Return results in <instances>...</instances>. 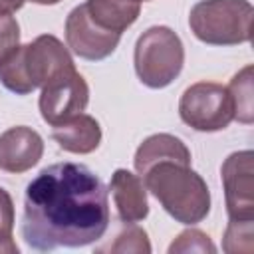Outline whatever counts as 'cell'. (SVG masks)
Instances as JSON below:
<instances>
[{"label": "cell", "instance_id": "cell-7", "mask_svg": "<svg viewBox=\"0 0 254 254\" xmlns=\"http://www.w3.org/2000/svg\"><path fill=\"white\" fill-rule=\"evenodd\" d=\"M89 103V87L83 75L75 69L69 67L56 77H52L40 93V113L42 119L56 127L79 113Z\"/></svg>", "mask_w": 254, "mask_h": 254}, {"label": "cell", "instance_id": "cell-5", "mask_svg": "<svg viewBox=\"0 0 254 254\" xmlns=\"http://www.w3.org/2000/svg\"><path fill=\"white\" fill-rule=\"evenodd\" d=\"M135 71L143 85L161 89L171 85L185 64L181 38L167 26H151L135 44Z\"/></svg>", "mask_w": 254, "mask_h": 254}, {"label": "cell", "instance_id": "cell-3", "mask_svg": "<svg viewBox=\"0 0 254 254\" xmlns=\"http://www.w3.org/2000/svg\"><path fill=\"white\" fill-rule=\"evenodd\" d=\"M69 67L75 65L67 48L56 36L44 34L26 46L14 48L0 62V81L12 93L28 95Z\"/></svg>", "mask_w": 254, "mask_h": 254}, {"label": "cell", "instance_id": "cell-21", "mask_svg": "<svg viewBox=\"0 0 254 254\" xmlns=\"http://www.w3.org/2000/svg\"><path fill=\"white\" fill-rule=\"evenodd\" d=\"M26 0H0V14H12L14 10H20Z\"/></svg>", "mask_w": 254, "mask_h": 254}, {"label": "cell", "instance_id": "cell-13", "mask_svg": "<svg viewBox=\"0 0 254 254\" xmlns=\"http://www.w3.org/2000/svg\"><path fill=\"white\" fill-rule=\"evenodd\" d=\"M161 161H179V163L190 165V151L179 137L169 135V133H157V135L147 137L139 145L135 159H133L135 171L139 175H145L149 167Z\"/></svg>", "mask_w": 254, "mask_h": 254}, {"label": "cell", "instance_id": "cell-18", "mask_svg": "<svg viewBox=\"0 0 254 254\" xmlns=\"http://www.w3.org/2000/svg\"><path fill=\"white\" fill-rule=\"evenodd\" d=\"M109 252H145L149 254L151 252V244H149V238H147V232L139 226H127L123 232L117 234L115 242L107 248Z\"/></svg>", "mask_w": 254, "mask_h": 254}, {"label": "cell", "instance_id": "cell-16", "mask_svg": "<svg viewBox=\"0 0 254 254\" xmlns=\"http://www.w3.org/2000/svg\"><path fill=\"white\" fill-rule=\"evenodd\" d=\"M14 230V202L6 189L0 187V254H16L18 246L12 240Z\"/></svg>", "mask_w": 254, "mask_h": 254}, {"label": "cell", "instance_id": "cell-15", "mask_svg": "<svg viewBox=\"0 0 254 254\" xmlns=\"http://www.w3.org/2000/svg\"><path fill=\"white\" fill-rule=\"evenodd\" d=\"M228 91L234 101V119L246 125L252 123V65H246L230 79Z\"/></svg>", "mask_w": 254, "mask_h": 254}, {"label": "cell", "instance_id": "cell-1", "mask_svg": "<svg viewBox=\"0 0 254 254\" xmlns=\"http://www.w3.org/2000/svg\"><path fill=\"white\" fill-rule=\"evenodd\" d=\"M107 192L85 165L56 163L42 169L26 187L22 238L44 252L99 240L109 226Z\"/></svg>", "mask_w": 254, "mask_h": 254}, {"label": "cell", "instance_id": "cell-23", "mask_svg": "<svg viewBox=\"0 0 254 254\" xmlns=\"http://www.w3.org/2000/svg\"><path fill=\"white\" fill-rule=\"evenodd\" d=\"M139 2H141V0H139ZM143 2H145V0H143Z\"/></svg>", "mask_w": 254, "mask_h": 254}, {"label": "cell", "instance_id": "cell-19", "mask_svg": "<svg viewBox=\"0 0 254 254\" xmlns=\"http://www.w3.org/2000/svg\"><path fill=\"white\" fill-rule=\"evenodd\" d=\"M214 250L216 248L210 242L208 234H204L202 230H196V228L181 232L175 238V242L169 246L171 254H175V252H214Z\"/></svg>", "mask_w": 254, "mask_h": 254}, {"label": "cell", "instance_id": "cell-6", "mask_svg": "<svg viewBox=\"0 0 254 254\" xmlns=\"http://www.w3.org/2000/svg\"><path fill=\"white\" fill-rule=\"evenodd\" d=\"M179 115L194 131L212 133L230 125L234 119V101L228 87L214 81H198L181 95Z\"/></svg>", "mask_w": 254, "mask_h": 254}, {"label": "cell", "instance_id": "cell-14", "mask_svg": "<svg viewBox=\"0 0 254 254\" xmlns=\"http://www.w3.org/2000/svg\"><path fill=\"white\" fill-rule=\"evenodd\" d=\"M83 6L99 28L117 34H123L141 12L139 0H87Z\"/></svg>", "mask_w": 254, "mask_h": 254}, {"label": "cell", "instance_id": "cell-8", "mask_svg": "<svg viewBox=\"0 0 254 254\" xmlns=\"http://www.w3.org/2000/svg\"><path fill=\"white\" fill-rule=\"evenodd\" d=\"M254 153L236 151L220 167L230 220H254Z\"/></svg>", "mask_w": 254, "mask_h": 254}, {"label": "cell", "instance_id": "cell-10", "mask_svg": "<svg viewBox=\"0 0 254 254\" xmlns=\"http://www.w3.org/2000/svg\"><path fill=\"white\" fill-rule=\"evenodd\" d=\"M44 141L32 127H10L0 135V169L6 173H26L40 163Z\"/></svg>", "mask_w": 254, "mask_h": 254}, {"label": "cell", "instance_id": "cell-12", "mask_svg": "<svg viewBox=\"0 0 254 254\" xmlns=\"http://www.w3.org/2000/svg\"><path fill=\"white\" fill-rule=\"evenodd\" d=\"M52 137L64 151H69L75 155H87L99 147L101 127L95 121V117L79 113V115L56 125L52 131Z\"/></svg>", "mask_w": 254, "mask_h": 254}, {"label": "cell", "instance_id": "cell-11", "mask_svg": "<svg viewBox=\"0 0 254 254\" xmlns=\"http://www.w3.org/2000/svg\"><path fill=\"white\" fill-rule=\"evenodd\" d=\"M109 190L121 222L133 224L147 218L149 214L147 189L137 175H133L127 169H117L111 177Z\"/></svg>", "mask_w": 254, "mask_h": 254}, {"label": "cell", "instance_id": "cell-17", "mask_svg": "<svg viewBox=\"0 0 254 254\" xmlns=\"http://www.w3.org/2000/svg\"><path fill=\"white\" fill-rule=\"evenodd\" d=\"M226 252H250L252 250V220H230L224 232Z\"/></svg>", "mask_w": 254, "mask_h": 254}, {"label": "cell", "instance_id": "cell-9", "mask_svg": "<svg viewBox=\"0 0 254 254\" xmlns=\"http://www.w3.org/2000/svg\"><path fill=\"white\" fill-rule=\"evenodd\" d=\"M65 40H67V48L75 56L89 62H99L115 52V48L119 46L121 34L99 28L89 18L85 6L79 4L67 14Z\"/></svg>", "mask_w": 254, "mask_h": 254}, {"label": "cell", "instance_id": "cell-22", "mask_svg": "<svg viewBox=\"0 0 254 254\" xmlns=\"http://www.w3.org/2000/svg\"><path fill=\"white\" fill-rule=\"evenodd\" d=\"M30 2H34V4H44V6H52V4H58V2H62V0H30Z\"/></svg>", "mask_w": 254, "mask_h": 254}, {"label": "cell", "instance_id": "cell-4", "mask_svg": "<svg viewBox=\"0 0 254 254\" xmlns=\"http://www.w3.org/2000/svg\"><path fill=\"white\" fill-rule=\"evenodd\" d=\"M254 8L248 0H200L190 8V32L208 46H236L252 38Z\"/></svg>", "mask_w": 254, "mask_h": 254}, {"label": "cell", "instance_id": "cell-2", "mask_svg": "<svg viewBox=\"0 0 254 254\" xmlns=\"http://www.w3.org/2000/svg\"><path fill=\"white\" fill-rule=\"evenodd\" d=\"M145 189L181 224H198L210 212V190L187 163L161 161L145 171Z\"/></svg>", "mask_w": 254, "mask_h": 254}, {"label": "cell", "instance_id": "cell-20", "mask_svg": "<svg viewBox=\"0 0 254 254\" xmlns=\"http://www.w3.org/2000/svg\"><path fill=\"white\" fill-rule=\"evenodd\" d=\"M20 46V26L12 14H0V62Z\"/></svg>", "mask_w": 254, "mask_h": 254}]
</instances>
